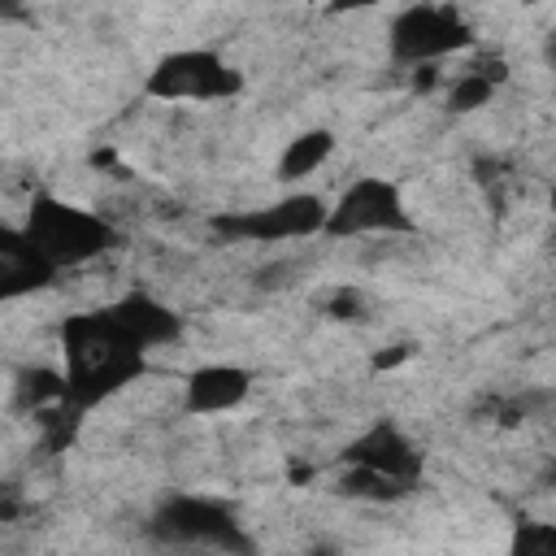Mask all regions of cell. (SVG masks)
<instances>
[{"label": "cell", "mask_w": 556, "mask_h": 556, "mask_svg": "<svg viewBox=\"0 0 556 556\" xmlns=\"http://www.w3.org/2000/svg\"><path fill=\"white\" fill-rule=\"evenodd\" d=\"M26 239L61 269V265H78V261L100 256L113 243V230L100 217L70 208L61 200H35V208L26 217Z\"/></svg>", "instance_id": "6da1fadb"}, {"label": "cell", "mask_w": 556, "mask_h": 556, "mask_svg": "<svg viewBox=\"0 0 556 556\" xmlns=\"http://www.w3.org/2000/svg\"><path fill=\"white\" fill-rule=\"evenodd\" d=\"M526 4H534V0H526Z\"/></svg>", "instance_id": "7402d4cb"}, {"label": "cell", "mask_w": 556, "mask_h": 556, "mask_svg": "<svg viewBox=\"0 0 556 556\" xmlns=\"http://www.w3.org/2000/svg\"><path fill=\"white\" fill-rule=\"evenodd\" d=\"M469 70H473V74H482V78H486V83H495V87L508 78V65H504L500 56H482V61H473Z\"/></svg>", "instance_id": "9a60e30c"}, {"label": "cell", "mask_w": 556, "mask_h": 556, "mask_svg": "<svg viewBox=\"0 0 556 556\" xmlns=\"http://www.w3.org/2000/svg\"><path fill=\"white\" fill-rule=\"evenodd\" d=\"M0 17H4V22H17V17H26L22 0H0Z\"/></svg>", "instance_id": "d6986e66"}, {"label": "cell", "mask_w": 556, "mask_h": 556, "mask_svg": "<svg viewBox=\"0 0 556 556\" xmlns=\"http://www.w3.org/2000/svg\"><path fill=\"white\" fill-rule=\"evenodd\" d=\"M330 152H334V135H330V130H304V135H295V139L282 148V156H278V178H282V182H295V178L313 174L317 165H326Z\"/></svg>", "instance_id": "8fae6325"}, {"label": "cell", "mask_w": 556, "mask_h": 556, "mask_svg": "<svg viewBox=\"0 0 556 556\" xmlns=\"http://www.w3.org/2000/svg\"><path fill=\"white\" fill-rule=\"evenodd\" d=\"M348 460H352V465L382 469V473L404 478V482H413V478L421 473V456L413 452V443H408L395 426H374L369 434H361V439L348 447Z\"/></svg>", "instance_id": "52a82bcc"}, {"label": "cell", "mask_w": 556, "mask_h": 556, "mask_svg": "<svg viewBox=\"0 0 556 556\" xmlns=\"http://www.w3.org/2000/svg\"><path fill=\"white\" fill-rule=\"evenodd\" d=\"M369 4H378V0H330L326 9L330 13H352V9H369Z\"/></svg>", "instance_id": "ac0fdd59"}, {"label": "cell", "mask_w": 556, "mask_h": 556, "mask_svg": "<svg viewBox=\"0 0 556 556\" xmlns=\"http://www.w3.org/2000/svg\"><path fill=\"white\" fill-rule=\"evenodd\" d=\"M469 39H473L469 26L452 9H434V4H413L391 22L395 61H413V65H426V61H434L443 52H456Z\"/></svg>", "instance_id": "8992f818"}, {"label": "cell", "mask_w": 556, "mask_h": 556, "mask_svg": "<svg viewBox=\"0 0 556 556\" xmlns=\"http://www.w3.org/2000/svg\"><path fill=\"white\" fill-rule=\"evenodd\" d=\"M143 87L156 100H226L243 87V74L222 65L213 52L187 48V52L161 56Z\"/></svg>", "instance_id": "3957f363"}, {"label": "cell", "mask_w": 556, "mask_h": 556, "mask_svg": "<svg viewBox=\"0 0 556 556\" xmlns=\"http://www.w3.org/2000/svg\"><path fill=\"white\" fill-rule=\"evenodd\" d=\"M252 378L239 365H204L187 378V413L208 417V413H226L235 404H243Z\"/></svg>", "instance_id": "ba28073f"}, {"label": "cell", "mask_w": 556, "mask_h": 556, "mask_svg": "<svg viewBox=\"0 0 556 556\" xmlns=\"http://www.w3.org/2000/svg\"><path fill=\"white\" fill-rule=\"evenodd\" d=\"M413 482L404 478H391L382 469H369V465H352L343 478H339V491L352 495V500H400Z\"/></svg>", "instance_id": "7c38bea8"}, {"label": "cell", "mask_w": 556, "mask_h": 556, "mask_svg": "<svg viewBox=\"0 0 556 556\" xmlns=\"http://www.w3.org/2000/svg\"><path fill=\"white\" fill-rule=\"evenodd\" d=\"M513 552H556V526H521L517 539H513Z\"/></svg>", "instance_id": "5bb4252c"}, {"label": "cell", "mask_w": 556, "mask_h": 556, "mask_svg": "<svg viewBox=\"0 0 556 556\" xmlns=\"http://www.w3.org/2000/svg\"><path fill=\"white\" fill-rule=\"evenodd\" d=\"M547 61H552V65H556V35H552V39H547Z\"/></svg>", "instance_id": "ffe728a7"}, {"label": "cell", "mask_w": 556, "mask_h": 556, "mask_svg": "<svg viewBox=\"0 0 556 556\" xmlns=\"http://www.w3.org/2000/svg\"><path fill=\"white\" fill-rule=\"evenodd\" d=\"M152 534L161 543H178V547H226V552L248 547L230 508L217 504V500H195V495L165 500L152 517Z\"/></svg>", "instance_id": "7a4b0ae2"}, {"label": "cell", "mask_w": 556, "mask_h": 556, "mask_svg": "<svg viewBox=\"0 0 556 556\" xmlns=\"http://www.w3.org/2000/svg\"><path fill=\"white\" fill-rule=\"evenodd\" d=\"M408 356V348H391V352H378L374 356V369H391V365H400Z\"/></svg>", "instance_id": "e0dca14e"}, {"label": "cell", "mask_w": 556, "mask_h": 556, "mask_svg": "<svg viewBox=\"0 0 556 556\" xmlns=\"http://www.w3.org/2000/svg\"><path fill=\"white\" fill-rule=\"evenodd\" d=\"M56 274V265L26 239V230H4V243H0V291L13 300L22 291H35L43 287L48 278Z\"/></svg>", "instance_id": "9c48e42d"}, {"label": "cell", "mask_w": 556, "mask_h": 556, "mask_svg": "<svg viewBox=\"0 0 556 556\" xmlns=\"http://www.w3.org/2000/svg\"><path fill=\"white\" fill-rule=\"evenodd\" d=\"M109 313L117 317V326L130 334L135 348H152V343H165V339L178 334V317H174L165 304L148 300V295H126V300L113 304Z\"/></svg>", "instance_id": "30bf717a"}, {"label": "cell", "mask_w": 556, "mask_h": 556, "mask_svg": "<svg viewBox=\"0 0 556 556\" xmlns=\"http://www.w3.org/2000/svg\"><path fill=\"white\" fill-rule=\"evenodd\" d=\"M552 208H556V191H552Z\"/></svg>", "instance_id": "44dd1931"}, {"label": "cell", "mask_w": 556, "mask_h": 556, "mask_svg": "<svg viewBox=\"0 0 556 556\" xmlns=\"http://www.w3.org/2000/svg\"><path fill=\"white\" fill-rule=\"evenodd\" d=\"M330 208L321 195H287L269 208H252V213H235V217H217L213 230L230 235V239H256V243H278V239H300V235H317L326 230Z\"/></svg>", "instance_id": "277c9868"}, {"label": "cell", "mask_w": 556, "mask_h": 556, "mask_svg": "<svg viewBox=\"0 0 556 556\" xmlns=\"http://www.w3.org/2000/svg\"><path fill=\"white\" fill-rule=\"evenodd\" d=\"M356 308H361L356 291H339V295L330 300V317H356Z\"/></svg>", "instance_id": "2e32d148"}, {"label": "cell", "mask_w": 556, "mask_h": 556, "mask_svg": "<svg viewBox=\"0 0 556 556\" xmlns=\"http://www.w3.org/2000/svg\"><path fill=\"white\" fill-rule=\"evenodd\" d=\"M365 230H413V217L404 213V200L391 182L382 178H356L339 204L330 208L326 235L348 239V235H365Z\"/></svg>", "instance_id": "5b68a950"}, {"label": "cell", "mask_w": 556, "mask_h": 556, "mask_svg": "<svg viewBox=\"0 0 556 556\" xmlns=\"http://www.w3.org/2000/svg\"><path fill=\"white\" fill-rule=\"evenodd\" d=\"M491 96H495V83H486L482 74L465 70V74L452 83V91H447V109H452V113H473V109H482Z\"/></svg>", "instance_id": "4fadbf2b"}]
</instances>
